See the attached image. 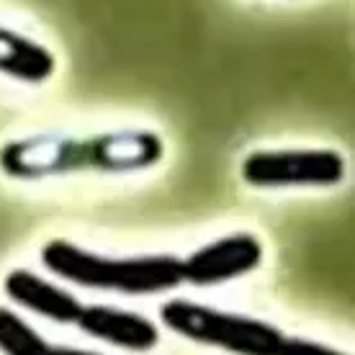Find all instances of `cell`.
<instances>
[{
    "label": "cell",
    "mask_w": 355,
    "mask_h": 355,
    "mask_svg": "<svg viewBox=\"0 0 355 355\" xmlns=\"http://www.w3.org/2000/svg\"><path fill=\"white\" fill-rule=\"evenodd\" d=\"M0 350L8 355H80L67 345H54L44 340L24 317L8 306H0Z\"/></svg>",
    "instance_id": "cell-9"
},
{
    "label": "cell",
    "mask_w": 355,
    "mask_h": 355,
    "mask_svg": "<svg viewBox=\"0 0 355 355\" xmlns=\"http://www.w3.org/2000/svg\"><path fill=\"white\" fill-rule=\"evenodd\" d=\"M46 270L83 288L114 291L126 296L162 293L183 284V266L175 255H101L67 240H52L42 248Z\"/></svg>",
    "instance_id": "cell-2"
},
{
    "label": "cell",
    "mask_w": 355,
    "mask_h": 355,
    "mask_svg": "<svg viewBox=\"0 0 355 355\" xmlns=\"http://www.w3.org/2000/svg\"><path fill=\"white\" fill-rule=\"evenodd\" d=\"M3 288L8 293V299L18 306H26L39 317H46L52 322H62V324H75L78 314L83 309V302L72 291L62 286L52 284L42 278L39 273L28 270V268H13Z\"/></svg>",
    "instance_id": "cell-7"
},
{
    "label": "cell",
    "mask_w": 355,
    "mask_h": 355,
    "mask_svg": "<svg viewBox=\"0 0 355 355\" xmlns=\"http://www.w3.org/2000/svg\"><path fill=\"white\" fill-rule=\"evenodd\" d=\"M160 320L175 335L245 355H278L284 332L258 317L224 311L191 299H170L160 306Z\"/></svg>",
    "instance_id": "cell-3"
},
{
    "label": "cell",
    "mask_w": 355,
    "mask_h": 355,
    "mask_svg": "<svg viewBox=\"0 0 355 355\" xmlns=\"http://www.w3.org/2000/svg\"><path fill=\"white\" fill-rule=\"evenodd\" d=\"M263 242L252 232H232L227 237L201 245L188 258H180L183 284H193L201 288L219 286L234 278L252 273L263 263Z\"/></svg>",
    "instance_id": "cell-5"
},
{
    "label": "cell",
    "mask_w": 355,
    "mask_h": 355,
    "mask_svg": "<svg viewBox=\"0 0 355 355\" xmlns=\"http://www.w3.org/2000/svg\"><path fill=\"white\" fill-rule=\"evenodd\" d=\"M57 70V57L42 42L0 26V72L21 83H44Z\"/></svg>",
    "instance_id": "cell-8"
},
{
    "label": "cell",
    "mask_w": 355,
    "mask_h": 355,
    "mask_svg": "<svg viewBox=\"0 0 355 355\" xmlns=\"http://www.w3.org/2000/svg\"><path fill=\"white\" fill-rule=\"evenodd\" d=\"M278 355H338V350L329 345H322V343H311V340L288 338L286 335L281 347H278Z\"/></svg>",
    "instance_id": "cell-10"
},
{
    "label": "cell",
    "mask_w": 355,
    "mask_h": 355,
    "mask_svg": "<svg viewBox=\"0 0 355 355\" xmlns=\"http://www.w3.org/2000/svg\"><path fill=\"white\" fill-rule=\"evenodd\" d=\"M242 180L252 188H324L345 178V157L338 150H252L242 157Z\"/></svg>",
    "instance_id": "cell-4"
},
{
    "label": "cell",
    "mask_w": 355,
    "mask_h": 355,
    "mask_svg": "<svg viewBox=\"0 0 355 355\" xmlns=\"http://www.w3.org/2000/svg\"><path fill=\"white\" fill-rule=\"evenodd\" d=\"M165 144L150 129L88 134H36L0 147V170L16 180L70 173H137L162 160Z\"/></svg>",
    "instance_id": "cell-1"
},
{
    "label": "cell",
    "mask_w": 355,
    "mask_h": 355,
    "mask_svg": "<svg viewBox=\"0 0 355 355\" xmlns=\"http://www.w3.org/2000/svg\"><path fill=\"white\" fill-rule=\"evenodd\" d=\"M75 324L90 338L126 350H152L160 343V329L150 317L111 304H83Z\"/></svg>",
    "instance_id": "cell-6"
}]
</instances>
